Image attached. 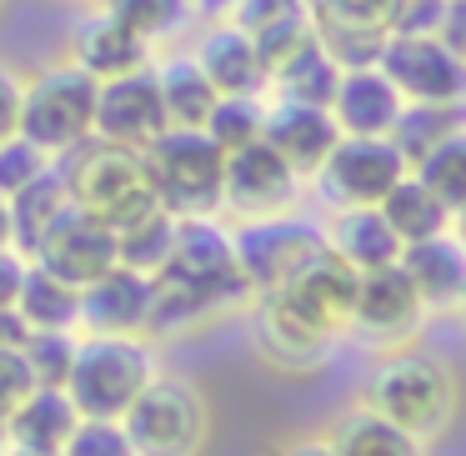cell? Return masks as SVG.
I'll list each match as a JSON object with an SVG mask.
<instances>
[{
    "mask_svg": "<svg viewBox=\"0 0 466 456\" xmlns=\"http://www.w3.org/2000/svg\"><path fill=\"white\" fill-rule=\"evenodd\" d=\"M326 441H331L336 456H426V441H416L411 431H401L396 421L376 416L371 406H361V401L336 416Z\"/></svg>",
    "mask_w": 466,
    "mask_h": 456,
    "instance_id": "cell-28",
    "label": "cell"
},
{
    "mask_svg": "<svg viewBox=\"0 0 466 456\" xmlns=\"http://www.w3.org/2000/svg\"><path fill=\"white\" fill-rule=\"evenodd\" d=\"M201 131L211 136L221 151H236V146L261 141V131H266V101H261V96H221V101H216V111L206 116Z\"/></svg>",
    "mask_w": 466,
    "mask_h": 456,
    "instance_id": "cell-35",
    "label": "cell"
},
{
    "mask_svg": "<svg viewBox=\"0 0 466 456\" xmlns=\"http://www.w3.org/2000/svg\"><path fill=\"white\" fill-rule=\"evenodd\" d=\"M156 46H146L136 31H126L106 5H96L91 15L71 25V61L81 66L86 76L96 81H116V76H131V71H146L156 61Z\"/></svg>",
    "mask_w": 466,
    "mask_h": 456,
    "instance_id": "cell-18",
    "label": "cell"
},
{
    "mask_svg": "<svg viewBox=\"0 0 466 456\" xmlns=\"http://www.w3.org/2000/svg\"><path fill=\"white\" fill-rule=\"evenodd\" d=\"M0 5H5V0H0Z\"/></svg>",
    "mask_w": 466,
    "mask_h": 456,
    "instance_id": "cell-52",
    "label": "cell"
},
{
    "mask_svg": "<svg viewBox=\"0 0 466 456\" xmlns=\"http://www.w3.org/2000/svg\"><path fill=\"white\" fill-rule=\"evenodd\" d=\"M151 326V276L116 261L106 276L81 286V331L91 336H146Z\"/></svg>",
    "mask_w": 466,
    "mask_h": 456,
    "instance_id": "cell-17",
    "label": "cell"
},
{
    "mask_svg": "<svg viewBox=\"0 0 466 456\" xmlns=\"http://www.w3.org/2000/svg\"><path fill=\"white\" fill-rule=\"evenodd\" d=\"M76 346H81V331H31L25 336V366H31L35 386H66L76 366Z\"/></svg>",
    "mask_w": 466,
    "mask_h": 456,
    "instance_id": "cell-36",
    "label": "cell"
},
{
    "mask_svg": "<svg viewBox=\"0 0 466 456\" xmlns=\"http://www.w3.org/2000/svg\"><path fill=\"white\" fill-rule=\"evenodd\" d=\"M401 176L406 161L391 146V136H341L311 181L331 211H346V206H381Z\"/></svg>",
    "mask_w": 466,
    "mask_h": 456,
    "instance_id": "cell-10",
    "label": "cell"
},
{
    "mask_svg": "<svg viewBox=\"0 0 466 456\" xmlns=\"http://www.w3.org/2000/svg\"><path fill=\"white\" fill-rule=\"evenodd\" d=\"M0 251H15V231H11V201L0 196Z\"/></svg>",
    "mask_w": 466,
    "mask_h": 456,
    "instance_id": "cell-47",
    "label": "cell"
},
{
    "mask_svg": "<svg viewBox=\"0 0 466 456\" xmlns=\"http://www.w3.org/2000/svg\"><path fill=\"white\" fill-rule=\"evenodd\" d=\"M61 456H136L131 436H126L121 421H106V416H81L76 431L66 436Z\"/></svg>",
    "mask_w": 466,
    "mask_h": 456,
    "instance_id": "cell-38",
    "label": "cell"
},
{
    "mask_svg": "<svg viewBox=\"0 0 466 456\" xmlns=\"http://www.w3.org/2000/svg\"><path fill=\"white\" fill-rule=\"evenodd\" d=\"M31 261H41L46 271L66 276L71 286H91L96 276H106L116 261H121V241H116V231L106 221H96V216H86V211L71 206Z\"/></svg>",
    "mask_w": 466,
    "mask_h": 456,
    "instance_id": "cell-16",
    "label": "cell"
},
{
    "mask_svg": "<svg viewBox=\"0 0 466 456\" xmlns=\"http://www.w3.org/2000/svg\"><path fill=\"white\" fill-rule=\"evenodd\" d=\"M96 91H101V81L86 76L76 61L41 71L35 81H25L21 96V136L61 161L66 151L96 136Z\"/></svg>",
    "mask_w": 466,
    "mask_h": 456,
    "instance_id": "cell-6",
    "label": "cell"
},
{
    "mask_svg": "<svg viewBox=\"0 0 466 456\" xmlns=\"http://www.w3.org/2000/svg\"><path fill=\"white\" fill-rule=\"evenodd\" d=\"M271 456H336V451H331V441H326V436H296V441L276 446Z\"/></svg>",
    "mask_w": 466,
    "mask_h": 456,
    "instance_id": "cell-45",
    "label": "cell"
},
{
    "mask_svg": "<svg viewBox=\"0 0 466 456\" xmlns=\"http://www.w3.org/2000/svg\"><path fill=\"white\" fill-rule=\"evenodd\" d=\"M96 5H106V11H111L126 31L141 35L146 46L181 35L186 25H191V15H196L191 0H96Z\"/></svg>",
    "mask_w": 466,
    "mask_h": 456,
    "instance_id": "cell-33",
    "label": "cell"
},
{
    "mask_svg": "<svg viewBox=\"0 0 466 456\" xmlns=\"http://www.w3.org/2000/svg\"><path fill=\"white\" fill-rule=\"evenodd\" d=\"M451 236L466 246V206H456V211H451Z\"/></svg>",
    "mask_w": 466,
    "mask_h": 456,
    "instance_id": "cell-48",
    "label": "cell"
},
{
    "mask_svg": "<svg viewBox=\"0 0 466 456\" xmlns=\"http://www.w3.org/2000/svg\"><path fill=\"white\" fill-rule=\"evenodd\" d=\"M396 0H311L316 21H336V25H361V31H386L391 25Z\"/></svg>",
    "mask_w": 466,
    "mask_h": 456,
    "instance_id": "cell-39",
    "label": "cell"
},
{
    "mask_svg": "<svg viewBox=\"0 0 466 456\" xmlns=\"http://www.w3.org/2000/svg\"><path fill=\"white\" fill-rule=\"evenodd\" d=\"M436 41H446L456 56H466V0H441V21H436Z\"/></svg>",
    "mask_w": 466,
    "mask_h": 456,
    "instance_id": "cell-42",
    "label": "cell"
},
{
    "mask_svg": "<svg viewBox=\"0 0 466 456\" xmlns=\"http://www.w3.org/2000/svg\"><path fill=\"white\" fill-rule=\"evenodd\" d=\"M31 391H35V376H31V366H25V351L21 346H5V351H0V421H5Z\"/></svg>",
    "mask_w": 466,
    "mask_h": 456,
    "instance_id": "cell-40",
    "label": "cell"
},
{
    "mask_svg": "<svg viewBox=\"0 0 466 456\" xmlns=\"http://www.w3.org/2000/svg\"><path fill=\"white\" fill-rule=\"evenodd\" d=\"M71 186H66L61 166H51L46 176H35L25 191L11 196V231H15V251L31 261L35 251H41V241L61 226V216L71 211Z\"/></svg>",
    "mask_w": 466,
    "mask_h": 456,
    "instance_id": "cell-25",
    "label": "cell"
},
{
    "mask_svg": "<svg viewBox=\"0 0 466 456\" xmlns=\"http://www.w3.org/2000/svg\"><path fill=\"white\" fill-rule=\"evenodd\" d=\"M146 171H151L156 201L176 221L186 216H221V181H226V151L196 126H166L146 146Z\"/></svg>",
    "mask_w": 466,
    "mask_h": 456,
    "instance_id": "cell-4",
    "label": "cell"
},
{
    "mask_svg": "<svg viewBox=\"0 0 466 456\" xmlns=\"http://www.w3.org/2000/svg\"><path fill=\"white\" fill-rule=\"evenodd\" d=\"M5 456H56V451H31V446H11Z\"/></svg>",
    "mask_w": 466,
    "mask_h": 456,
    "instance_id": "cell-49",
    "label": "cell"
},
{
    "mask_svg": "<svg viewBox=\"0 0 466 456\" xmlns=\"http://www.w3.org/2000/svg\"><path fill=\"white\" fill-rule=\"evenodd\" d=\"M461 126H466V106H406L396 131H391V146L401 151L406 171H411L431 146H441L446 136L461 131Z\"/></svg>",
    "mask_w": 466,
    "mask_h": 456,
    "instance_id": "cell-31",
    "label": "cell"
},
{
    "mask_svg": "<svg viewBox=\"0 0 466 456\" xmlns=\"http://www.w3.org/2000/svg\"><path fill=\"white\" fill-rule=\"evenodd\" d=\"M376 66L406 106H466V56L436 35H386Z\"/></svg>",
    "mask_w": 466,
    "mask_h": 456,
    "instance_id": "cell-9",
    "label": "cell"
},
{
    "mask_svg": "<svg viewBox=\"0 0 466 456\" xmlns=\"http://www.w3.org/2000/svg\"><path fill=\"white\" fill-rule=\"evenodd\" d=\"M21 96H25V81H15L11 66H0V141L21 131Z\"/></svg>",
    "mask_w": 466,
    "mask_h": 456,
    "instance_id": "cell-41",
    "label": "cell"
},
{
    "mask_svg": "<svg viewBox=\"0 0 466 456\" xmlns=\"http://www.w3.org/2000/svg\"><path fill=\"white\" fill-rule=\"evenodd\" d=\"M401 111H406V101L386 81L381 66H351V71H341L336 96H331V116L341 126V136H391Z\"/></svg>",
    "mask_w": 466,
    "mask_h": 456,
    "instance_id": "cell-21",
    "label": "cell"
},
{
    "mask_svg": "<svg viewBox=\"0 0 466 456\" xmlns=\"http://www.w3.org/2000/svg\"><path fill=\"white\" fill-rule=\"evenodd\" d=\"M356 281H361V271L356 266H346L341 256L326 246L321 256H311V261L301 266V271L291 276V281H281L276 291V301L286 306L291 316H301L306 326H316L321 336H331V341H341L346 326H351V306H356Z\"/></svg>",
    "mask_w": 466,
    "mask_h": 456,
    "instance_id": "cell-13",
    "label": "cell"
},
{
    "mask_svg": "<svg viewBox=\"0 0 466 456\" xmlns=\"http://www.w3.org/2000/svg\"><path fill=\"white\" fill-rule=\"evenodd\" d=\"M426 316H431L426 301L416 296V286L406 281L401 261H396V266H381V271H361L346 336H356L366 351H396V346L416 341Z\"/></svg>",
    "mask_w": 466,
    "mask_h": 456,
    "instance_id": "cell-11",
    "label": "cell"
},
{
    "mask_svg": "<svg viewBox=\"0 0 466 456\" xmlns=\"http://www.w3.org/2000/svg\"><path fill=\"white\" fill-rule=\"evenodd\" d=\"M456 321H461V331H466V301H461V306H456Z\"/></svg>",
    "mask_w": 466,
    "mask_h": 456,
    "instance_id": "cell-51",
    "label": "cell"
},
{
    "mask_svg": "<svg viewBox=\"0 0 466 456\" xmlns=\"http://www.w3.org/2000/svg\"><path fill=\"white\" fill-rule=\"evenodd\" d=\"M156 371H161V361L151 351V336H91V331H81L66 396L76 401L81 416L121 421L136 396L151 386Z\"/></svg>",
    "mask_w": 466,
    "mask_h": 456,
    "instance_id": "cell-3",
    "label": "cell"
},
{
    "mask_svg": "<svg viewBox=\"0 0 466 456\" xmlns=\"http://www.w3.org/2000/svg\"><path fill=\"white\" fill-rule=\"evenodd\" d=\"M196 61H201V71L211 76V86L221 96H261L266 86H271V71H266L256 41L236 21H216L211 31L201 35Z\"/></svg>",
    "mask_w": 466,
    "mask_h": 456,
    "instance_id": "cell-22",
    "label": "cell"
},
{
    "mask_svg": "<svg viewBox=\"0 0 466 456\" xmlns=\"http://www.w3.org/2000/svg\"><path fill=\"white\" fill-rule=\"evenodd\" d=\"M411 176L446 206V211L466 206V126H461V131H451L441 146H431V151L411 166Z\"/></svg>",
    "mask_w": 466,
    "mask_h": 456,
    "instance_id": "cell-32",
    "label": "cell"
},
{
    "mask_svg": "<svg viewBox=\"0 0 466 456\" xmlns=\"http://www.w3.org/2000/svg\"><path fill=\"white\" fill-rule=\"evenodd\" d=\"M51 166H56V156H46L41 146L25 141L21 131L5 136V141H0V196L11 201L15 191H25V186H31L35 176H46Z\"/></svg>",
    "mask_w": 466,
    "mask_h": 456,
    "instance_id": "cell-37",
    "label": "cell"
},
{
    "mask_svg": "<svg viewBox=\"0 0 466 456\" xmlns=\"http://www.w3.org/2000/svg\"><path fill=\"white\" fill-rule=\"evenodd\" d=\"M121 426L136 456H201L206 436H211V411H206V396L196 381L156 371L151 386L121 416Z\"/></svg>",
    "mask_w": 466,
    "mask_h": 456,
    "instance_id": "cell-5",
    "label": "cell"
},
{
    "mask_svg": "<svg viewBox=\"0 0 466 456\" xmlns=\"http://www.w3.org/2000/svg\"><path fill=\"white\" fill-rule=\"evenodd\" d=\"M261 141L291 166L301 181H311L321 171V161L331 156V146L341 141V126L326 106H306V101H266V131Z\"/></svg>",
    "mask_w": 466,
    "mask_h": 456,
    "instance_id": "cell-15",
    "label": "cell"
},
{
    "mask_svg": "<svg viewBox=\"0 0 466 456\" xmlns=\"http://www.w3.org/2000/svg\"><path fill=\"white\" fill-rule=\"evenodd\" d=\"M381 216L391 221V231L401 236V246L426 241V236H436V231H446V226H451V211H446V206L436 201V196L426 191V186L416 181L411 171H406L401 181H396L391 191H386Z\"/></svg>",
    "mask_w": 466,
    "mask_h": 456,
    "instance_id": "cell-30",
    "label": "cell"
},
{
    "mask_svg": "<svg viewBox=\"0 0 466 456\" xmlns=\"http://www.w3.org/2000/svg\"><path fill=\"white\" fill-rule=\"evenodd\" d=\"M25 336H31V326L21 321V311L15 306H0V351L5 346H25Z\"/></svg>",
    "mask_w": 466,
    "mask_h": 456,
    "instance_id": "cell-44",
    "label": "cell"
},
{
    "mask_svg": "<svg viewBox=\"0 0 466 456\" xmlns=\"http://www.w3.org/2000/svg\"><path fill=\"white\" fill-rule=\"evenodd\" d=\"M336 81H341V66H336V56L326 51L316 35H311V41H301L271 71V91L281 96V101H306V106H326V111H331Z\"/></svg>",
    "mask_w": 466,
    "mask_h": 456,
    "instance_id": "cell-29",
    "label": "cell"
},
{
    "mask_svg": "<svg viewBox=\"0 0 466 456\" xmlns=\"http://www.w3.org/2000/svg\"><path fill=\"white\" fill-rule=\"evenodd\" d=\"M236 261L251 286V296L276 291L281 281H291L311 256L326 251V226L306 221V216H261V221H236Z\"/></svg>",
    "mask_w": 466,
    "mask_h": 456,
    "instance_id": "cell-7",
    "label": "cell"
},
{
    "mask_svg": "<svg viewBox=\"0 0 466 456\" xmlns=\"http://www.w3.org/2000/svg\"><path fill=\"white\" fill-rule=\"evenodd\" d=\"M11 451V431H5V421H0V456Z\"/></svg>",
    "mask_w": 466,
    "mask_h": 456,
    "instance_id": "cell-50",
    "label": "cell"
},
{
    "mask_svg": "<svg viewBox=\"0 0 466 456\" xmlns=\"http://www.w3.org/2000/svg\"><path fill=\"white\" fill-rule=\"evenodd\" d=\"M301 176L281 161L266 141L226 151V181H221V211L236 221H261V216H286L301 201Z\"/></svg>",
    "mask_w": 466,
    "mask_h": 456,
    "instance_id": "cell-12",
    "label": "cell"
},
{
    "mask_svg": "<svg viewBox=\"0 0 466 456\" xmlns=\"http://www.w3.org/2000/svg\"><path fill=\"white\" fill-rule=\"evenodd\" d=\"M456 396H461L456 391V371L441 356L416 351V346L376 351V366L361 381V406H371L376 416L411 431L416 441H431L451 426Z\"/></svg>",
    "mask_w": 466,
    "mask_h": 456,
    "instance_id": "cell-1",
    "label": "cell"
},
{
    "mask_svg": "<svg viewBox=\"0 0 466 456\" xmlns=\"http://www.w3.org/2000/svg\"><path fill=\"white\" fill-rule=\"evenodd\" d=\"M151 76H156V86H161L166 121L196 126V131H201L206 116L221 101V91H216L211 76L201 71V61H196V56H166V61H151Z\"/></svg>",
    "mask_w": 466,
    "mask_h": 456,
    "instance_id": "cell-27",
    "label": "cell"
},
{
    "mask_svg": "<svg viewBox=\"0 0 466 456\" xmlns=\"http://www.w3.org/2000/svg\"><path fill=\"white\" fill-rule=\"evenodd\" d=\"M116 241H121V261L136 266V271L156 276L166 261H171V246H176V216L171 211H146L141 221H131L126 231H116Z\"/></svg>",
    "mask_w": 466,
    "mask_h": 456,
    "instance_id": "cell-34",
    "label": "cell"
},
{
    "mask_svg": "<svg viewBox=\"0 0 466 456\" xmlns=\"http://www.w3.org/2000/svg\"><path fill=\"white\" fill-rule=\"evenodd\" d=\"M166 126L171 121H166L161 86H156L151 66L131 76H116V81H101V91H96V141L146 151Z\"/></svg>",
    "mask_w": 466,
    "mask_h": 456,
    "instance_id": "cell-14",
    "label": "cell"
},
{
    "mask_svg": "<svg viewBox=\"0 0 466 456\" xmlns=\"http://www.w3.org/2000/svg\"><path fill=\"white\" fill-rule=\"evenodd\" d=\"M251 336H256V351L281 371H316L336 351L331 336H321L301 316H291L276 296H251Z\"/></svg>",
    "mask_w": 466,
    "mask_h": 456,
    "instance_id": "cell-20",
    "label": "cell"
},
{
    "mask_svg": "<svg viewBox=\"0 0 466 456\" xmlns=\"http://www.w3.org/2000/svg\"><path fill=\"white\" fill-rule=\"evenodd\" d=\"M191 11L211 15V21H226V15L236 11V0H191Z\"/></svg>",
    "mask_w": 466,
    "mask_h": 456,
    "instance_id": "cell-46",
    "label": "cell"
},
{
    "mask_svg": "<svg viewBox=\"0 0 466 456\" xmlns=\"http://www.w3.org/2000/svg\"><path fill=\"white\" fill-rule=\"evenodd\" d=\"M25 281V256L21 251H0V306H15Z\"/></svg>",
    "mask_w": 466,
    "mask_h": 456,
    "instance_id": "cell-43",
    "label": "cell"
},
{
    "mask_svg": "<svg viewBox=\"0 0 466 456\" xmlns=\"http://www.w3.org/2000/svg\"><path fill=\"white\" fill-rule=\"evenodd\" d=\"M81 411L66 396V386H35L11 416H5V431H11V446H31V451H56L61 456L66 436L76 431Z\"/></svg>",
    "mask_w": 466,
    "mask_h": 456,
    "instance_id": "cell-24",
    "label": "cell"
},
{
    "mask_svg": "<svg viewBox=\"0 0 466 456\" xmlns=\"http://www.w3.org/2000/svg\"><path fill=\"white\" fill-rule=\"evenodd\" d=\"M56 166H61L66 186H71L76 211L106 221L111 231H126L131 221H141L146 211L161 206L141 151H126V146H111V141H96L91 136L86 146L66 151Z\"/></svg>",
    "mask_w": 466,
    "mask_h": 456,
    "instance_id": "cell-2",
    "label": "cell"
},
{
    "mask_svg": "<svg viewBox=\"0 0 466 456\" xmlns=\"http://www.w3.org/2000/svg\"><path fill=\"white\" fill-rule=\"evenodd\" d=\"M166 271L201 286L216 301V311L251 306V286H246L241 261H236V236L216 216H186V221H176V246H171Z\"/></svg>",
    "mask_w": 466,
    "mask_h": 456,
    "instance_id": "cell-8",
    "label": "cell"
},
{
    "mask_svg": "<svg viewBox=\"0 0 466 456\" xmlns=\"http://www.w3.org/2000/svg\"><path fill=\"white\" fill-rule=\"evenodd\" d=\"M401 271L431 316L436 311L456 316V306L466 301V246L451 236V226L426 236V241L401 246Z\"/></svg>",
    "mask_w": 466,
    "mask_h": 456,
    "instance_id": "cell-19",
    "label": "cell"
},
{
    "mask_svg": "<svg viewBox=\"0 0 466 456\" xmlns=\"http://www.w3.org/2000/svg\"><path fill=\"white\" fill-rule=\"evenodd\" d=\"M15 311L31 331H81V286L46 271L41 261H25V281L15 296Z\"/></svg>",
    "mask_w": 466,
    "mask_h": 456,
    "instance_id": "cell-26",
    "label": "cell"
},
{
    "mask_svg": "<svg viewBox=\"0 0 466 456\" xmlns=\"http://www.w3.org/2000/svg\"><path fill=\"white\" fill-rule=\"evenodd\" d=\"M326 246L356 271H381L401 261V236L381 216V206H346L326 221Z\"/></svg>",
    "mask_w": 466,
    "mask_h": 456,
    "instance_id": "cell-23",
    "label": "cell"
}]
</instances>
